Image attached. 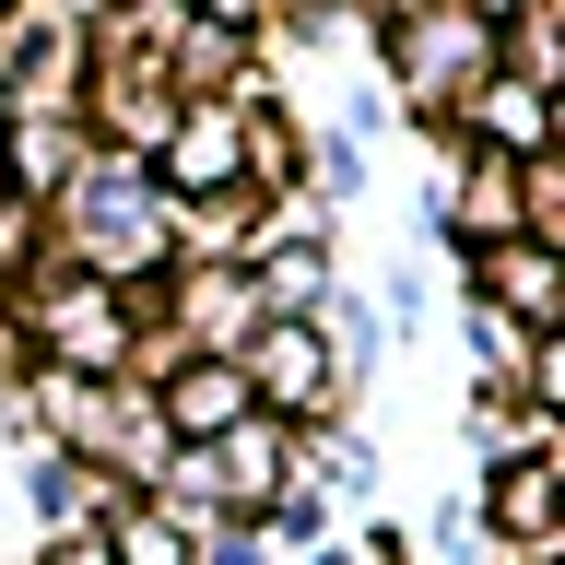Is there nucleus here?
I'll use <instances>...</instances> for the list:
<instances>
[{
    "label": "nucleus",
    "mask_w": 565,
    "mask_h": 565,
    "mask_svg": "<svg viewBox=\"0 0 565 565\" xmlns=\"http://www.w3.org/2000/svg\"><path fill=\"white\" fill-rule=\"evenodd\" d=\"M259 388H271L282 413H318V388H330V353H318L307 330H271V342H259Z\"/></svg>",
    "instance_id": "obj_1"
},
{
    "label": "nucleus",
    "mask_w": 565,
    "mask_h": 565,
    "mask_svg": "<svg viewBox=\"0 0 565 565\" xmlns=\"http://www.w3.org/2000/svg\"><path fill=\"white\" fill-rule=\"evenodd\" d=\"M542 507H554V483H542L530 459H507V483H494V519H507V530H530Z\"/></svg>",
    "instance_id": "obj_2"
},
{
    "label": "nucleus",
    "mask_w": 565,
    "mask_h": 565,
    "mask_svg": "<svg viewBox=\"0 0 565 565\" xmlns=\"http://www.w3.org/2000/svg\"><path fill=\"white\" fill-rule=\"evenodd\" d=\"M236 377H177V424H236Z\"/></svg>",
    "instance_id": "obj_3"
},
{
    "label": "nucleus",
    "mask_w": 565,
    "mask_h": 565,
    "mask_svg": "<svg viewBox=\"0 0 565 565\" xmlns=\"http://www.w3.org/2000/svg\"><path fill=\"white\" fill-rule=\"evenodd\" d=\"M494 295H507V307H554V271H542L530 247H507V259H494Z\"/></svg>",
    "instance_id": "obj_4"
},
{
    "label": "nucleus",
    "mask_w": 565,
    "mask_h": 565,
    "mask_svg": "<svg viewBox=\"0 0 565 565\" xmlns=\"http://www.w3.org/2000/svg\"><path fill=\"white\" fill-rule=\"evenodd\" d=\"M271 295H282V307H307V295H318V259H307V247H295V259H271Z\"/></svg>",
    "instance_id": "obj_5"
},
{
    "label": "nucleus",
    "mask_w": 565,
    "mask_h": 565,
    "mask_svg": "<svg viewBox=\"0 0 565 565\" xmlns=\"http://www.w3.org/2000/svg\"><path fill=\"white\" fill-rule=\"evenodd\" d=\"M542 401H565V342H554V353H542Z\"/></svg>",
    "instance_id": "obj_6"
},
{
    "label": "nucleus",
    "mask_w": 565,
    "mask_h": 565,
    "mask_svg": "<svg viewBox=\"0 0 565 565\" xmlns=\"http://www.w3.org/2000/svg\"><path fill=\"white\" fill-rule=\"evenodd\" d=\"M212 12H224V24H247V12H259V0H212Z\"/></svg>",
    "instance_id": "obj_7"
},
{
    "label": "nucleus",
    "mask_w": 565,
    "mask_h": 565,
    "mask_svg": "<svg viewBox=\"0 0 565 565\" xmlns=\"http://www.w3.org/2000/svg\"><path fill=\"white\" fill-rule=\"evenodd\" d=\"M0 118H12V106H0Z\"/></svg>",
    "instance_id": "obj_8"
}]
</instances>
